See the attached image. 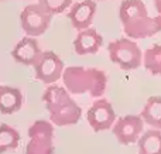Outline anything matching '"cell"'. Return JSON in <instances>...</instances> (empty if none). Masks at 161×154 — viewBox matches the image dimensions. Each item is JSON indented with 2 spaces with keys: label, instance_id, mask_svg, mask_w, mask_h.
<instances>
[{
  "label": "cell",
  "instance_id": "cell-9",
  "mask_svg": "<svg viewBox=\"0 0 161 154\" xmlns=\"http://www.w3.org/2000/svg\"><path fill=\"white\" fill-rule=\"evenodd\" d=\"M41 48H40L38 42H37L36 37L25 36L16 44V47L11 51V57L14 61L19 64L27 65V67H34L37 59L41 55Z\"/></svg>",
  "mask_w": 161,
  "mask_h": 154
},
{
  "label": "cell",
  "instance_id": "cell-12",
  "mask_svg": "<svg viewBox=\"0 0 161 154\" xmlns=\"http://www.w3.org/2000/svg\"><path fill=\"white\" fill-rule=\"evenodd\" d=\"M24 103V96L19 88L0 85V113L13 115L19 112Z\"/></svg>",
  "mask_w": 161,
  "mask_h": 154
},
{
  "label": "cell",
  "instance_id": "cell-13",
  "mask_svg": "<svg viewBox=\"0 0 161 154\" xmlns=\"http://www.w3.org/2000/svg\"><path fill=\"white\" fill-rule=\"evenodd\" d=\"M142 118L153 129H161V96H150L142 110Z\"/></svg>",
  "mask_w": 161,
  "mask_h": 154
},
{
  "label": "cell",
  "instance_id": "cell-6",
  "mask_svg": "<svg viewBox=\"0 0 161 154\" xmlns=\"http://www.w3.org/2000/svg\"><path fill=\"white\" fill-rule=\"evenodd\" d=\"M144 120L139 115H126L119 118L112 126L114 137L120 144L129 146V144L137 143L140 136L143 135Z\"/></svg>",
  "mask_w": 161,
  "mask_h": 154
},
{
  "label": "cell",
  "instance_id": "cell-8",
  "mask_svg": "<svg viewBox=\"0 0 161 154\" xmlns=\"http://www.w3.org/2000/svg\"><path fill=\"white\" fill-rule=\"evenodd\" d=\"M48 113H50V120L55 126L62 127L78 123L80 116H82V109L72 98H69L58 106L48 109Z\"/></svg>",
  "mask_w": 161,
  "mask_h": 154
},
{
  "label": "cell",
  "instance_id": "cell-15",
  "mask_svg": "<svg viewBox=\"0 0 161 154\" xmlns=\"http://www.w3.org/2000/svg\"><path fill=\"white\" fill-rule=\"evenodd\" d=\"M28 137L42 143L54 144V123L48 120H36L28 127Z\"/></svg>",
  "mask_w": 161,
  "mask_h": 154
},
{
  "label": "cell",
  "instance_id": "cell-3",
  "mask_svg": "<svg viewBox=\"0 0 161 154\" xmlns=\"http://www.w3.org/2000/svg\"><path fill=\"white\" fill-rule=\"evenodd\" d=\"M109 58L123 71L137 69L143 64V52L131 38H117L108 45Z\"/></svg>",
  "mask_w": 161,
  "mask_h": 154
},
{
  "label": "cell",
  "instance_id": "cell-16",
  "mask_svg": "<svg viewBox=\"0 0 161 154\" xmlns=\"http://www.w3.org/2000/svg\"><path fill=\"white\" fill-rule=\"evenodd\" d=\"M69 98H71L69 91L65 86H59V85H48L47 89L42 93V102L45 103L47 109L58 106L62 102L68 101Z\"/></svg>",
  "mask_w": 161,
  "mask_h": 154
},
{
  "label": "cell",
  "instance_id": "cell-18",
  "mask_svg": "<svg viewBox=\"0 0 161 154\" xmlns=\"http://www.w3.org/2000/svg\"><path fill=\"white\" fill-rule=\"evenodd\" d=\"M20 133L10 124H0V154L19 147Z\"/></svg>",
  "mask_w": 161,
  "mask_h": 154
},
{
  "label": "cell",
  "instance_id": "cell-7",
  "mask_svg": "<svg viewBox=\"0 0 161 154\" xmlns=\"http://www.w3.org/2000/svg\"><path fill=\"white\" fill-rule=\"evenodd\" d=\"M88 123L95 132H103V130L112 129L116 122V113L112 103L105 98H99L92 103L86 113Z\"/></svg>",
  "mask_w": 161,
  "mask_h": 154
},
{
  "label": "cell",
  "instance_id": "cell-21",
  "mask_svg": "<svg viewBox=\"0 0 161 154\" xmlns=\"http://www.w3.org/2000/svg\"><path fill=\"white\" fill-rule=\"evenodd\" d=\"M154 6H156L157 13L161 16V0H154Z\"/></svg>",
  "mask_w": 161,
  "mask_h": 154
},
{
  "label": "cell",
  "instance_id": "cell-17",
  "mask_svg": "<svg viewBox=\"0 0 161 154\" xmlns=\"http://www.w3.org/2000/svg\"><path fill=\"white\" fill-rule=\"evenodd\" d=\"M143 65L151 75H161V44H154L144 51Z\"/></svg>",
  "mask_w": 161,
  "mask_h": 154
},
{
  "label": "cell",
  "instance_id": "cell-2",
  "mask_svg": "<svg viewBox=\"0 0 161 154\" xmlns=\"http://www.w3.org/2000/svg\"><path fill=\"white\" fill-rule=\"evenodd\" d=\"M64 86L74 95L89 93L93 98L103 96L108 88V75L97 68L67 67L62 72Z\"/></svg>",
  "mask_w": 161,
  "mask_h": 154
},
{
  "label": "cell",
  "instance_id": "cell-22",
  "mask_svg": "<svg viewBox=\"0 0 161 154\" xmlns=\"http://www.w3.org/2000/svg\"><path fill=\"white\" fill-rule=\"evenodd\" d=\"M95 2H105V0H95Z\"/></svg>",
  "mask_w": 161,
  "mask_h": 154
},
{
  "label": "cell",
  "instance_id": "cell-11",
  "mask_svg": "<svg viewBox=\"0 0 161 154\" xmlns=\"http://www.w3.org/2000/svg\"><path fill=\"white\" fill-rule=\"evenodd\" d=\"M103 45V37L95 28H85L76 34L74 40V50L78 55L96 54Z\"/></svg>",
  "mask_w": 161,
  "mask_h": 154
},
{
  "label": "cell",
  "instance_id": "cell-10",
  "mask_svg": "<svg viewBox=\"0 0 161 154\" xmlns=\"http://www.w3.org/2000/svg\"><path fill=\"white\" fill-rule=\"evenodd\" d=\"M95 14H96V2L95 0H82V2L71 6L68 17H69L74 28L80 31L91 27Z\"/></svg>",
  "mask_w": 161,
  "mask_h": 154
},
{
  "label": "cell",
  "instance_id": "cell-5",
  "mask_svg": "<svg viewBox=\"0 0 161 154\" xmlns=\"http://www.w3.org/2000/svg\"><path fill=\"white\" fill-rule=\"evenodd\" d=\"M64 69V62L54 51H42L34 64L36 78L45 85L55 84L59 78H62Z\"/></svg>",
  "mask_w": 161,
  "mask_h": 154
},
{
  "label": "cell",
  "instance_id": "cell-19",
  "mask_svg": "<svg viewBox=\"0 0 161 154\" xmlns=\"http://www.w3.org/2000/svg\"><path fill=\"white\" fill-rule=\"evenodd\" d=\"M38 3L51 14H61L72 6V0H38Z\"/></svg>",
  "mask_w": 161,
  "mask_h": 154
},
{
  "label": "cell",
  "instance_id": "cell-1",
  "mask_svg": "<svg viewBox=\"0 0 161 154\" xmlns=\"http://www.w3.org/2000/svg\"><path fill=\"white\" fill-rule=\"evenodd\" d=\"M119 17L125 34L131 40L148 38L161 31V16L150 17L142 0H123Z\"/></svg>",
  "mask_w": 161,
  "mask_h": 154
},
{
  "label": "cell",
  "instance_id": "cell-20",
  "mask_svg": "<svg viewBox=\"0 0 161 154\" xmlns=\"http://www.w3.org/2000/svg\"><path fill=\"white\" fill-rule=\"evenodd\" d=\"M54 144L42 143V141L30 139V141L25 146V154H53Z\"/></svg>",
  "mask_w": 161,
  "mask_h": 154
},
{
  "label": "cell",
  "instance_id": "cell-14",
  "mask_svg": "<svg viewBox=\"0 0 161 154\" xmlns=\"http://www.w3.org/2000/svg\"><path fill=\"white\" fill-rule=\"evenodd\" d=\"M139 154H161V132L147 130L137 140Z\"/></svg>",
  "mask_w": 161,
  "mask_h": 154
},
{
  "label": "cell",
  "instance_id": "cell-4",
  "mask_svg": "<svg viewBox=\"0 0 161 154\" xmlns=\"http://www.w3.org/2000/svg\"><path fill=\"white\" fill-rule=\"evenodd\" d=\"M51 19H53V14L48 10H45L40 3L25 6L20 14L21 28L27 36L31 37L42 36L50 27Z\"/></svg>",
  "mask_w": 161,
  "mask_h": 154
}]
</instances>
